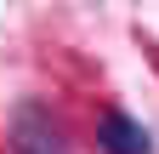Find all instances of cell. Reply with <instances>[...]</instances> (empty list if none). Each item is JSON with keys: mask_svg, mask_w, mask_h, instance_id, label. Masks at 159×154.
I'll list each match as a JSON object with an SVG mask.
<instances>
[{"mask_svg": "<svg viewBox=\"0 0 159 154\" xmlns=\"http://www.w3.org/2000/svg\"><path fill=\"white\" fill-rule=\"evenodd\" d=\"M97 143H102V154H153V137L142 120H131L125 108H108L102 114V131H97Z\"/></svg>", "mask_w": 159, "mask_h": 154, "instance_id": "6da1fadb", "label": "cell"}]
</instances>
